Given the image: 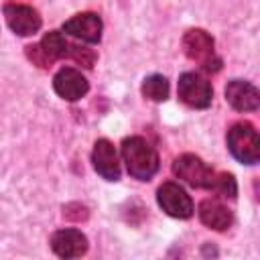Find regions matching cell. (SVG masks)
Masks as SVG:
<instances>
[{
    "instance_id": "6da1fadb",
    "label": "cell",
    "mask_w": 260,
    "mask_h": 260,
    "mask_svg": "<svg viewBox=\"0 0 260 260\" xmlns=\"http://www.w3.org/2000/svg\"><path fill=\"white\" fill-rule=\"evenodd\" d=\"M122 158L130 177L150 181L158 171V154L142 136H128L122 140Z\"/></svg>"
},
{
    "instance_id": "7a4b0ae2",
    "label": "cell",
    "mask_w": 260,
    "mask_h": 260,
    "mask_svg": "<svg viewBox=\"0 0 260 260\" xmlns=\"http://www.w3.org/2000/svg\"><path fill=\"white\" fill-rule=\"evenodd\" d=\"M228 150L242 165H256L260 158L258 132L250 122H236L225 136Z\"/></svg>"
},
{
    "instance_id": "3957f363",
    "label": "cell",
    "mask_w": 260,
    "mask_h": 260,
    "mask_svg": "<svg viewBox=\"0 0 260 260\" xmlns=\"http://www.w3.org/2000/svg\"><path fill=\"white\" fill-rule=\"evenodd\" d=\"M211 35L203 28H191L183 37V53L191 61H197L207 73H217L221 69V59L215 55Z\"/></svg>"
},
{
    "instance_id": "277c9868",
    "label": "cell",
    "mask_w": 260,
    "mask_h": 260,
    "mask_svg": "<svg viewBox=\"0 0 260 260\" xmlns=\"http://www.w3.org/2000/svg\"><path fill=\"white\" fill-rule=\"evenodd\" d=\"M177 93H179V100L185 106L195 108V110L209 108L211 98H213V89H211L209 81L205 77H201L199 73H195V71H187L179 77Z\"/></svg>"
},
{
    "instance_id": "5b68a950",
    "label": "cell",
    "mask_w": 260,
    "mask_h": 260,
    "mask_svg": "<svg viewBox=\"0 0 260 260\" xmlns=\"http://www.w3.org/2000/svg\"><path fill=\"white\" fill-rule=\"evenodd\" d=\"M156 201L162 207V211L171 217L189 219L193 215V201L179 183H173V181L162 183L156 189Z\"/></svg>"
},
{
    "instance_id": "8992f818",
    "label": "cell",
    "mask_w": 260,
    "mask_h": 260,
    "mask_svg": "<svg viewBox=\"0 0 260 260\" xmlns=\"http://www.w3.org/2000/svg\"><path fill=\"white\" fill-rule=\"evenodd\" d=\"M173 173H175V177H179L181 181H185V183L191 185V187L207 189L215 171H213L211 167H207L199 156L187 152V154H181V156L175 158V162H173Z\"/></svg>"
},
{
    "instance_id": "52a82bcc",
    "label": "cell",
    "mask_w": 260,
    "mask_h": 260,
    "mask_svg": "<svg viewBox=\"0 0 260 260\" xmlns=\"http://www.w3.org/2000/svg\"><path fill=\"white\" fill-rule=\"evenodd\" d=\"M4 16H6L10 30L18 37H30V35L39 32V28L43 24L41 14L32 6H26V4H16V2L6 4Z\"/></svg>"
},
{
    "instance_id": "ba28073f",
    "label": "cell",
    "mask_w": 260,
    "mask_h": 260,
    "mask_svg": "<svg viewBox=\"0 0 260 260\" xmlns=\"http://www.w3.org/2000/svg\"><path fill=\"white\" fill-rule=\"evenodd\" d=\"M53 89L59 98H63L67 102H77L89 91V83L81 75V71H77L73 67H63L53 77Z\"/></svg>"
},
{
    "instance_id": "9c48e42d",
    "label": "cell",
    "mask_w": 260,
    "mask_h": 260,
    "mask_svg": "<svg viewBox=\"0 0 260 260\" xmlns=\"http://www.w3.org/2000/svg\"><path fill=\"white\" fill-rule=\"evenodd\" d=\"M91 162L95 173L106 179V181H118L120 179V160H118V152L114 148V144L106 138L95 140L93 144V152H91Z\"/></svg>"
},
{
    "instance_id": "30bf717a",
    "label": "cell",
    "mask_w": 260,
    "mask_h": 260,
    "mask_svg": "<svg viewBox=\"0 0 260 260\" xmlns=\"http://www.w3.org/2000/svg\"><path fill=\"white\" fill-rule=\"evenodd\" d=\"M51 250L59 256V258H79L87 252V238L73 228H65V230H57L51 236Z\"/></svg>"
},
{
    "instance_id": "8fae6325",
    "label": "cell",
    "mask_w": 260,
    "mask_h": 260,
    "mask_svg": "<svg viewBox=\"0 0 260 260\" xmlns=\"http://www.w3.org/2000/svg\"><path fill=\"white\" fill-rule=\"evenodd\" d=\"M63 32L81 39L85 43H100L102 39V18L95 12H81L63 22Z\"/></svg>"
},
{
    "instance_id": "7c38bea8",
    "label": "cell",
    "mask_w": 260,
    "mask_h": 260,
    "mask_svg": "<svg viewBox=\"0 0 260 260\" xmlns=\"http://www.w3.org/2000/svg\"><path fill=\"white\" fill-rule=\"evenodd\" d=\"M225 102L238 112H254L260 106V93L250 81L232 79L225 85Z\"/></svg>"
},
{
    "instance_id": "4fadbf2b",
    "label": "cell",
    "mask_w": 260,
    "mask_h": 260,
    "mask_svg": "<svg viewBox=\"0 0 260 260\" xmlns=\"http://www.w3.org/2000/svg\"><path fill=\"white\" fill-rule=\"evenodd\" d=\"M199 219H201L203 225H207L215 232H225L232 225L234 215L217 199H203L199 203Z\"/></svg>"
},
{
    "instance_id": "5bb4252c",
    "label": "cell",
    "mask_w": 260,
    "mask_h": 260,
    "mask_svg": "<svg viewBox=\"0 0 260 260\" xmlns=\"http://www.w3.org/2000/svg\"><path fill=\"white\" fill-rule=\"evenodd\" d=\"M39 45H41L43 53L47 55V59H49L51 63H55L57 59H63V57L69 59L71 43H69L59 30H49V32L43 37V41H41Z\"/></svg>"
},
{
    "instance_id": "9a60e30c",
    "label": "cell",
    "mask_w": 260,
    "mask_h": 260,
    "mask_svg": "<svg viewBox=\"0 0 260 260\" xmlns=\"http://www.w3.org/2000/svg\"><path fill=\"white\" fill-rule=\"evenodd\" d=\"M142 95L150 102H165L169 98V81L165 75H148L142 81Z\"/></svg>"
},
{
    "instance_id": "2e32d148",
    "label": "cell",
    "mask_w": 260,
    "mask_h": 260,
    "mask_svg": "<svg viewBox=\"0 0 260 260\" xmlns=\"http://www.w3.org/2000/svg\"><path fill=\"white\" fill-rule=\"evenodd\" d=\"M207 189L213 191V193L219 195V197H230V199H236V193H238L236 179H234V175H230V173H213L211 183H209Z\"/></svg>"
},
{
    "instance_id": "e0dca14e",
    "label": "cell",
    "mask_w": 260,
    "mask_h": 260,
    "mask_svg": "<svg viewBox=\"0 0 260 260\" xmlns=\"http://www.w3.org/2000/svg\"><path fill=\"white\" fill-rule=\"evenodd\" d=\"M69 59H73L75 63L83 65L85 69H91L93 63H95V53L87 47H79V45H71V51H69Z\"/></svg>"
},
{
    "instance_id": "ac0fdd59",
    "label": "cell",
    "mask_w": 260,
    "mask_h": 260,
    "mask_svg": "<svg viewBox=\"0 0 260 260\" xmlns=\"http://www.w3.org/2000/svg\"><path fill=\"white\" fill-rule=\"evenodd\" d=\"M24 53H26V57H28V61L32 63V65H37V67H41V69H49L53 63L47 59V55L43 53V49H41V45H26L24 47Z\"/></svg>"
},
{
    "instance_id": "d6986e66",
    "label": "cell",
    "mask_w": 260,
    "mask_h": 260,
    "mask_svg": "<svg viewBox=\"0 0 260 260\" xmlns=\"http://www.w3.org/2000/svg\"><path fill=\"white\" fill-rule=\"evenodd\" d=\"M63 217L71 221H85L89 217V209L83 203H67L63 207Z\"/></svg>"
}]
</instances>
